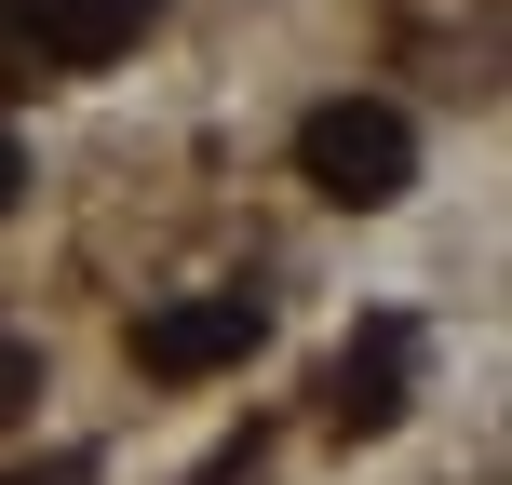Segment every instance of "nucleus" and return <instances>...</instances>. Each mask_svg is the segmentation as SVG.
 <instances>
[{
  "mask_svg": "<svg viewBox=\"0 0 512 485\" xmlns=\"http://www.w3.org/2000/svg\"><path fill=\"white\" fill-rule=\"evenodd\" d=\"M297 176L324 189L337 216H378V203H405L418 189V122L391 95H324L297 122Z\"/></svg>",
  "mask_w": 512,
  "mask_h": 485,
  "instance_id": "obj_1",
  "label": "nucleus"
},
{
  "mask_svg": "<svg viewBox=\"0 0 512 485\" xmlns=\"http://www.w3.org/2000/svg\"><path fill=\"white\" fill-rule=\"evenodd\" d=\"M256 337H270V297H256V283H216V297H176V310L135 324V378H216Z\"/></svg>",
  "mask_w": 512,
  "mask_h": 485,
  "instance_id": "obj_2",
  "label": "nucleus"
},
{
  "mask_svg": "<svg viewBox=\"0 0 512 485\" xmlns=\"http://www.w3.org/2000/svg\"><path fill=\"white\" fill-rule=\"evenodd\" d=\"M405 405H418V324H405V310H378V324L324 364V432H337V445H378Z\"/></svg>",
  "mask_w": 512,
  "mask_h": 485,
  "instance_id": "obj_3",
  "label": "nucleus"
},
{
  "mask_svg": "<svg viewBox=\"0 0 512 485\" xmlns=\"http://www.w3.org/2000/svg\"><path fill=\"white\" fill-rule=\"evenodd\" d=\"M0 27L41 68H108V54H135L162 27V0H0Z\"/></svg>",
  "mask_w": 512,
  "mask_h": 485,
  "instance_id": "obj_4",
  "label": "nucleus"
},
{
  "mask_svg": "<svg viewBox=\"0 0 512 485\" xmlns=\"http://www.w3.org/2000/svg\"><path fill=\"white\" fill-rule=\"evenodd\" d=\"M27 405H41V351H27V337H0V432H14Z\"/></svg>",
  "mask_w": 512,
  "mask_h": 485,
  "instance_id": "obj_5",
  "label": "nucleus"
},
{
  "mask_svg": "<svg viewBox=\"0 0 512 485\" xmlns=\"http://www.w3.org/2000/svg\"><path fill=\"white\" fill-rule=\"evenodd\" d=\"M14 203H27V149L0 135V216H14Z\"/></svg>",
  "mask_w": 512,
  "mask_h": 485,
  "instance_id": "obj_6",
  "label": "nucleus"
},
{
  "mask_svg": "<svg viewBox=\"0 0 512 485\" xmlns=\"http://www.w3.org/2000/svg\"><path fill=\"white\" fill-rule=\"evenodd\" d=\"M41 485H95V472H81V459H68V472H41Z\"/></svg>",
  "mask_w": 512,
  "mask_h": 485,
  "instance_id": "obj_7",
  "label": "nucleus"
}]
</instances>
